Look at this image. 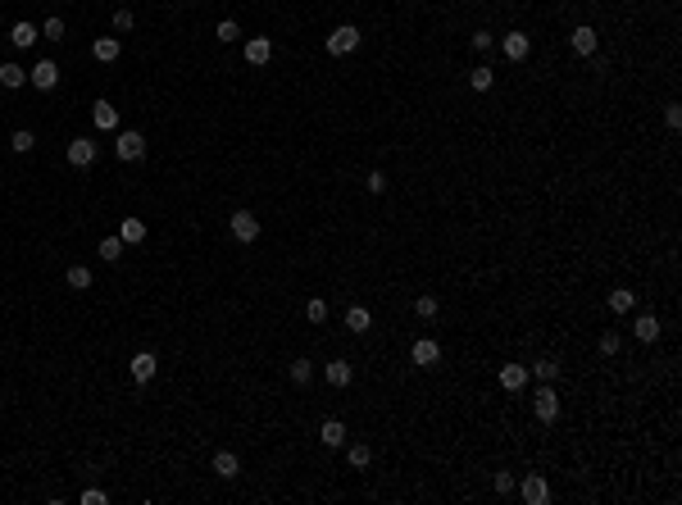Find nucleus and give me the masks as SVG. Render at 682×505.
Here are the masks:
<instances>
[{
    "label": "nucleus",
    "mask_w": 682,
    "mask_h": 505,
    "mask_svg": "<svg viewBox=\"0 0 682 505\" xmlns=\"http://www.w3.org/2000/svg\"><path fill=\"white\" fill-rule=\"evenodd\" d=\"M359 41H364V32L355 23H341V28L328 32V55H351V51H359Z\"/></svg>",
    "instance_id": "f257e3e1"
},
{
    "label": "nucleus",
    "mask_w": 682,
    "mask_h": 505,
    "mask_svg": "<svg viewBox=\"0 0 682 505\" xmlns=\"http://www.w3.org/2000/svg\"><path fill=\"white\" fill-rule=\"evenodd\" d=\"M228 228H232V237H237L241 246H251V241L259 237V219H255V209H232Z\"/></svg>",
    "instance_id": "f03ea898"
},
{
    "label": "nucleus",
    "mask_w": 682,
    "mask_h": 505,
    "mask_svg": "<svg viewBox=\"0 0 682 505\" xmlns=\"http://www.w3.org/2000/svg\"><path fill=\"white\" fill-rule=\"evenodd\" d=\"M532 414H537L541 424H555V419H560V396H555L551 383L537 387V396H532Z\"/></svg>",
    "instance_id": "7ed1b4c3"
},
{
    "label": "nucleus",
    "mask_w": 682,
    "mask_h": 505,
    "mask_svg": "<svg viewBox=\"0 0 682 505\" xmlns=\"http://www.w3.org/2000/svg\"><path fill=\"white\" fill-rule=\"evenodd\" d=\"M28 82L36 91H55L59 87V64H55V59H36V64L28 69Z\"/></svg>",
    "instance_id": "20e7f679"
},
{
    "label": "nucleus",
    "mask_w": 682,
    "mask_h": 505,
    "mask_svg": "<svg viewBox=\"0 0 682 505\" xmlns=\"http://www.w3.org/2000/svg\"><path fill=\"white\" fill-rule=\"evenodd\" d=\"M64 155H69V164H73V169H91V164H96V155H101V146H96L91 137H73Z\"/></svg>",
    "instance_id": "39448f33"
},
{
    "label": "nucleus",
    "mask_w": 682,
    "mask_h": 505,
    "mask_svg": "<svg viewBox=\"0 0 682 505\" xmlns=\"http://www.w3.org/2000/svg\"><path fill=\"white\" fill-rule=\"evenodd\" d=\"M409 360H414L418 369H437V364H441V346H437V337H418L414 346H409Z\"/></svg>",
    "instance_id": "423d86ee"
},
{
    "label": "nucleus",
    "mask_w": 682,
    "mask_h": 505,
    "mask_svg": "<svg viewBox=\"0 0 682 505\" xmlns=\"http://www.w3.org/2000/svg\"><path fill=\"white\" fill-rule=\"evenodd\" d=\"M114 155L128 159V164H132V159H141L146 155V137H141V132H132V128H123L119 141H114Z\"/></svg>",
    "instance_id": "0eeeda50"
},
{
    "label": "nucleus",
    "mask_w": 682,
    "mask_h": 505,
    "mask_svg": "<svg viewBox=\"0 0 682 505\" xmlns=\"http://www.w3.org/2000/svg\"><path fill=\"white\" fill-rule=\"evenodd\" d=\"M501 51H505L510 64H523V59L532 55V36L528 32H510V36H501Z\"/></svg>",
    "instance_id": "6e6552de"
},
{
    "label": "nucleus",
    "mask_w": 682,
    "mask_h": 505,
    "mask_svg": "<svg viewBox=\"0 0 682 505\" xmlns=\"http://www.w3.org/2000/svg\"><path fill=\"white\" fill-rule=\"evenodd\" d=\"M128 374H132V383H151V378L159 374V360L151 351H136L132 360H128Z\"/></svg>",
    "instance_id": "1a4fd4ad"
},
{
    "label": "nucleus",
    "mask_w": 682,
    "mask_h": 505,
    "mask_svg": "<svg viewBox=\"0 0 682 505\" xmlns=\"http://www.w3.org/2000/svg\"><path fill=\"white\" fill-rule=\"evenodd\" d=\"M518 496H523L528 505H546V501H551V483H546L541 474H528L523 487H518Z\"/></svg>",
    "instance_id": "9d476101"
},
{
    "label": "nucleus",
    "mask_w": 682,
    "mask_h": 505,
    "mask_svg": "<svg viewBox=\"0 0 682 505\" xmlns=\"http://www.w3.org/2000/svg\"><path fill=\"white\" fill-rule=\"evenodd\" d=\"M91 55L101 59V64H114V59L123 55V41H119V36H96V41H91Z\"/></svg>",
    "instance_id": "9b49d317"
},
{
    "label": "nucleus",
    "mask_w": 682,
    "mask_h": 505,
    "mask_svg": "<svg viewBox=\"0 0 682 505\" xmlns=\"http://www.w3.org/2000/svg\"><path fill=\"white\" fill-rule=\"evenodd\" d=\"M269 59H273V41L269 36H251V41H246V64L259 69V64H269Z\"/></svg>",
    "instance_id": "f8f14e48"
},
{
    "label": "nucleus",
    "mask_w": 682,
    "mask_h": 505,
    "mask_svg": "<svg viewBox=\"0 0 682 505\" xmlns=\"http://www.w3.org/2000/svg\"><path fill=\"white\" fill-rule=\"evenodd\" d=\"M501 387L505 391H523L528 387V364H501Z\"/></svg>",
    "instance_id": "ddd939ff"
},
{
    "label": "nucleus",
    "mask_w": 682,
    "mask_h": 505,
    "mask_svg": "<svg viewBox=\"0 0 682 505\" xmlns=\"http://www.w3.org/2000/svg\"><path fill=\"white\" fill-rule=\"evenodd\" d=\"M91 123H96L101 132H114V128H119V109L109 105V101H96V105H91Z\"/></svg>",
    "instance_id": "4468645a"
},
{
    "label": "nucleus",
    "mask_w": 682,
    "mask_h": 505,
    "mask_svg": "<svg viewBox=\"0 0 682 505\" xmlns=\"http://www.w3.org/2000/svg\"><path fill=\"white\" fill-rule=\"evenodd\" d=\"M568 46H573V55H596V28H573V36H568Z\"/></svg>",
    "instance_id": "2eb2a0df"
},
{
    "label": "nucleus",
    "mask_w": 682,
    "mask_h": 505,
    "mask_svg": "<svg viewBox=\"0 0 682 505\" xmlns=\"http://www.w3.org/2000/svg\"><path fill=\"white\" fill-rule=\"evenodd\" d=\"M319 437H324V446H328V451H337V446H346V424H341V419H324Z\"/></svg>",
    "instance_id": "dca6fc26"
},
{
    "label": "nucleus",
    "mask_w": 682,
    "mask_h": 505,
    "mask_svg": "<svg viewBox=\"0 0 682 505\" xmlns=\"http://www.w3.org/2000/svg\"><path fill=\"white\" fill-rule=\"evenodd\" d=\"M23 82H28V69H23V64H14V59H5V64H0V87L19 91Z\"/></svg>",
    "instance_id": "f3484780"
},
{
    "label": "nucleus",
    "mask_w": 682,
    "mask_h": 505,
    "mask_svg": "<svg viewBox=\"0 0 682 505\" xmlns=\"http://www.w3.org/2000/svg\"><path fill=\"white\" fill-rule=\"evenodd\" d=\"M346 328H351V332H359V337H364V332L373 328V314H368L364 305H351V310H346Z\"/></svg>",
    "instance_id": "a211bd4d"
},
{
    "label": "nucleus",
    "mask_w": 682,
    "mask_h": 505,
    "mask_svg": "<svg viewBox=\"0 0 682 505\" xmlns=\"http://www.w3.org/2000/svg\"><path fill=\"white\" fill-rule=\"evenodd\" d=\"M632 332H637V341H660V319H655V314H637Z\"/></svg>",
    "instance_id": "6ab92c4d"
},
{
    "label": "nucleus",
    "mask_w": 682,
    "mask_h": 505,
    "mask_svg": "<svg viewBox=\"0 0 682 505\" xmlns=\"http://www.w3.org/2000/svg\"><path fill=\"white\" fill-rule=\"evenodd\" d=\"M214 474H219V478H237V474H241V460H237L232 451H214Z\"/></svg>",
    "instance_id": "aec40b11"
},
{
    "label": "nucleus",
    "mask_w": 682,
    "mask_h": 505,
    "mask_svg": "<svg viewBox=\"0 0 682 505\" xmlns=\"http://www.w3.org/2000/svg\"><path fill=\"white\" fill-rule=\"evenodd\" d=\"M351 378H355L351 360H332V364H328V383H332V387H351Z\"/></svg>",
    "instance_id": "412c9836"
},
{
    "label": "nucleus",
    "mask_w": 682,
    "mask_h": 505,
    "mask_svg": "<svg viewBox=\"0 0 682 505\" xmlns=\"http://www.w3.org/2000/svg\"><path fill=\"white\" fill-rule=\"evenodd\" d=\"M9 41H14L19 51H32V46H36V28H32L28 19H23V23H14V32H9Z\"/></svg>",
    "instance_id": "4be33fe9"
},
{
    "label": "nucleus",
    "mask_w": 682,
    "mask_h": 505,
    "mask_svg": "<svg viewBox=\"0 0 682 505\" xmlns=\"http://www.w3.org/2000/svg\"><path fill=\"white\" fill-rule=\"evenodd\" d=\"M119 237H123V246L146 241V224H141V219H123V224H119Z\"/></svg>",
    "instance_id": "5701e85b"
},
{
    "label": "nucleus",
    "mask_w": 682,
    "mask_h": 505,
    "mask_svg": "<svg viewBox=\"0 0 682 505\" xmlns=\"http://www.w3.org/2000/svg\"><path fill=\"white\" fill-rule=\"evenodd\" d=\"M346 460H351V469H368V464H373V451H368L364 441H351V446H346Z\"/></svg>",
    "instance_id": "b1692460"
},
{
    "label": "nucleus",
    "mask_w": 682,
    "mask_h": 505,
    "mask_svg": "<svg viewBox=\"0 0 682 505\" xmlns=\"http://www.w3.org/2000/svg\"><path fill=\"white\" fill-rule=\"evenodd\" d=\"M528 378H537V383H555V378H560V364H555V360H537V364H528Z\"/></svg>",
    "instance_id": "393cba45"
},
{
    "label": "nucleus",
    "mask_w": 682,
    "mask_h": 505,
    "mask_svg": "<svg viewBox=\"0 0 682 505\" xmlns=\"http://www.w3.org/2000/svg\"><path fill=\"white\" fill-rule=\"evenodd\" d=\"M64 282H69L73 291H86V287H91V269H86V264H69V274H64Z\"/></svg>",
    "instance_id": "a878e982"
},
{
    "label": "nucleus",
    "mask_w": 682,
    "mask_h": 505,
    "mask_svg": "<svg viewBox=\"0 0 682 505\" xmlns=\"http://www.w3.org/2000/svg\"><path fill=\"white\" fill-rule=\"evenodd\" d=\"M605 305H610L614 314H628L632 305H637V296H632V291H623V287H618V291H610V296H605Z\"/></svg>",
    "instance_id": "bb28decb"
},
{
    "label": "nucleus",
    "mask_w": 682,
    "mask_h": 505,
    "mask_svg": "<svg viewBox=\"0 0 682 505\" xmlns=\"http://www.w3.org/2000/svg\"><path fill=\"white\" fill-rule=\"evenodd\" d=\"M96 255H101V260H109V264H114L119 255H123V237H119V232H114V237H105L101 246H96Z\"/></svg>",
    "instance_id": "cd10ccee"
},
{
    "label": "nucleus",
    "mask_w": 682,
    "mask_h": 505,
    "mask_svg": "<svg viewBox=\"0 0 682 505\" xmlns=\"http://www.w3.org/2000/svg\"><path fill=\"white\" fill-rule=\"evenodd\" d=\"M491 82H496V73H491L487 64H478L473 73H468V87H473V91H487V87H491Z\"/></svg>",
    "instance_id": "c85d7f7f"
},
{
    "label": "nucleus",
    "mask_w": 682,
    "mask_h": 505,
    "mask_svg": "<svg viewBox=\"0 0 682 505\" xmlns=\"http://www.w3.org/2000/svg\"><path fill=\"white\" fill-rule=\"evenodd\" d=\"M32 146H36V137H32V132H28V128H19V132H14V137H9V151H14V155H28V151H32Z\"/></svg>",
    "instance_id": "c756f323"
},
{
    "label": "nucleus",
    "mask_w": 682,
    "mask_h": 505,
    "mask_svg": "<svg viewBox=\"0 0 682 505\" xmlns=\"http://www.w3.org/2000/svg\"><path fill=\"white\" fill-rule=\"evenodd\" d=\"M309 378H314V364H309V360H291V383L296 387H309Z\"/></svg>",
    "instance_id": "7c9ffc66"
},
{
    "label": "nucleus",
    "mask_w": 682,
    "mask_h": 505,
    "mask_svg": "<svg viewBox=\"0 0 682 505\" xmlns=\"http://www.w3.org/2000/svg\"><path fill=\"white\" fill-rule=\"evenodd\" d=\"M64 32H69L64 19H46V23H41V36H46V41H64Z\"/></svg>",
    "instance_id": "2f4dec72"
},
{
    "label": "nucleus",
    "mask_w": 682,
    "mask_h": 505,
    "mask_svg": "<svg viewBox=\"0 0 682 505\" xmlns=\"http://www.w3.org/2000/svg\"><path fill=\"white\" fill-rule=\"evenodd\" d=\"M305 319H309V324H324V319H328V301H324V296H314V301L305 305Z\"/></svg>",
    "instance_id": "473e14b6"
},
{
    "label": "nucleus",
    "mask_w": 682,
    "mask_h": 505,
    "mask_svg": "<svg viewBox=\"0 0 682 505\" xmlns=\"http://www.w3.org/2000/svg\"><path fill=\"white\" fill-rule=\"evenodd\" d=\"M437 310H441L437 296H418V301H414V314H418V319H437Z\"/></svg>",
    "instance_id": "72a5a7b5"
},
{
    "label": "nucleus",
    "mask_w": 682,
    "mask_h": 505,
    "mask_svg": "<svg viewBox=\"0 0 682 505\" xmlns=\"http://www.w3.org/2000/svg\"><path fill=\"white\" fill-rule=\"evenodd\" d=\"M237 36H241V28H237L232 19H223V23H219V41H223V46H228V41H237Z\"/></svg>",
    "instance_id": "f704fd0d"
},
{
    "label": "nucleus",
    "mask_w": 682,
    "mask_h": 505,
    "mask_svg": "<svg viewBox=\"0 0 682 505\" xmlns=\"http://www.w3.org/2000/svg\"><path fill=\"white\" fill-rule=\"evenodd\" d=\"M491 487H496V496H510V491H514V474H496Z\"/></svg>",
    "instance_id": "c9c22d12"
},
{
    "label": "nucleus",
    "mask_w": 682,
    "mask_h": 505,
    "mask_svg": "<svg viewBox=\"0 0 682 505\" xmlns=\"http://www.w3.org/2000/svg\"><path fill=\"white\" fill-rule=\"evenodd\" d=\"M132 9H114V32H132Z\"/></svg>",
    "instance_id": "e433bc0d"
},
{
    "label": "nucleus",
    "mask_w": 682,
    "mask_h": 505,
    "mask_svg": "<svg viewBox=\"0 0 682 505\" xmlns=\"http://www.w3.org/2000/svg\"><path fill=\"white\" fill-rule=\"evenodd\" d=\"M364 187L373 191V196H378V191H387V174H382V169H373V174H368V182H364Z\"/></svg>",
    "instance_id": "4c0bfd02"
},
{
    "label": "nucleus",
    "mask_w": 682,
    "mask_h": 505,
    "mask_svg": "<svg viewBox=\"0 0 682 505\" xmlns=\"http://www.w3.org/2000/svg\"><path fill=\"white\" fill-rule=\"evenodd\" d=\"M78 501H82V505H105L109 496H105V491H101V487H86V491H82V496H78Z\"/></svg>",
    "instance_id": "58836bf2"
},
{
    "label": "nucleus",
    "mask_w": 682,
    "mask_h": 505,
    "mask_svg": "<svg viewBox=\"0 0 682 505\" xmlns=\"http://www.w3.org/2000/svg\"><path fill=\"white\" fill-rule=\"evenodd\" d=\"M601 355H618V332H605L601 337Z\"/></svg>",
    "instance_id": "ea45409f"
},
{
    "label": "nucleus",
    "mask_w": 682,
    "mask_h": 505,
    "mask_svg": "<svg viewBox=\"0 0 682 505\" xmlns=\"http://www.w3.org/2000/svg\"><path fill=\"white\" fill-rule=\"evenodd\" d=\"M664 123H668V128H682V105H668L664 109Z\"/></svg>",
    "instance_id": "a19ab883"
},
{
    "label": "nucleus",
    "mask_w": 682,
    "mask_h": 505,
    "mask_svg": "<svg viewBox=\"0 0 682 505\" xmlns=\"http://www.w3.org/2000/svg\"><path fill=\"white\" fill-rule=\"evenodd\" d=\"M473 51H491V32H473Z\"/></svg>",
    "instance_id": "79ce46f5"
},
{
    "label": "nucleus",
    "mask_w": 682,
    "mask_h": 505,
    "mask_svg": "<svg viewBox=\"0 0 682 505\" xmlns=\"http://www.w3.org/2000/svg\"><path fill=\"white\" fill-rule=\"evenodd\" d=\"M191 5H196V0H191Z\"/></svg>",
    "instance_id": "37998d69"
}]
</instances>
